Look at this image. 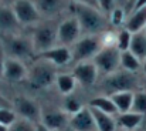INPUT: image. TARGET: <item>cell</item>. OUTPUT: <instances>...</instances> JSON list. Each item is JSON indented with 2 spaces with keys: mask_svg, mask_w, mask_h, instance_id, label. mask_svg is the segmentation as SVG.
<instances>
[{
  "mask_svg": "<svg viewBox=\"0 0 146 131\" xmlns=\"http://www.w3.org/2000/svg\"><path fill=\"white\" fill-rule=\"evenodd\" d=\"M74 10L75 17L81 26V30L88 33L90 36H97L98 33L106 29V19L99 9L75 3Z\"/></svg>",
  "mask_w": 146,
  "mask_h": 131,
  "instance_id": "cell-1",
  "label": "cell"
},
{
  "mask_svg": "<svg viewBox=\"0 0 146 131\" xmlns=\"http://www.w3.org/2000/svg\"><path fill=\"white\" fill-rule=\"evenodd\" d=\"M142 86L141 79L138 77V73L126 71V70H118L109 76L105 77L102 81V88L108 95H112L115 93L121 91H138V88Z\"/></svg>",
  "mask_w": 146,
  "mask_h": 131,
  "instance_id": "cell-2",
  "label": "cell"
},
{
  "mask_svg": "<svg viewBox=\"0 0 146 131\" xmlns=\"http://www.w3.org/2000/svg\"><path fill=\"white\" fill-rule=\"evenodd\" d=\"M92 63L97 66L98 71L104 73L105 76H109L119 70L121 67V51L116 46H108L102 47L98 54L92 58Z\"/></svg>",
  "mask_w": 146,
  "mask_h": 131,
  "instance_id": "cell-3",
  "label": "cell"
},
{
  "mask_svg": "<svg viewBox=\"0 0 146 131\" xmlns=\"http://www.w3.org/2000/svg\"><path fill=\"white\" fill-rule=\"evenodd\" d=\"M102 48L101 39L98 36H87L77 43H74V47L71 48V57L74 63H84L90 58H94L98 54V51Z\"/></svg>",
  "mask_w": 146,
  "mask_h": 131,
  "instance_id": "cell-4",
  "label": "cell"
},
{
  "mask_svg": "<svg viewBox=\"0 0 146 131\" xmlns=\"http://www.w3.org/2000/svg\"><path fill=\"white\" fill-rule=\"evenodd\" d=\"M3 48L9 54V57L16 60H24L29 58L34 53L33 42L24 37L19 36H6L3 39Z\"/></svg>",
  "mask_w": 146,
  "mask_h": 131,
  "instance_id": "cell-5",
  "label": "cell"
},
{
  "mask_svg": "<svg viewBox=\"0 0 146 131\" xmlns=\"http://www.w3.org/2000/svg\"><path fill=\"white\" fill-rule=\"evenodd\" d=\"M57 29L52 24H40L34 29L33 32V47L34 51H37L38 54L43 51H47L50 48L55 47L57 43Z\"/></svg>",
  "mask_w": 146,
  "mask_h": 131,
  "instance_id": "cell-6",
  "label": "cell"
},
{
  "mask_svg": "<svg viewBox=\"0 0 146 131\" xmlns=\"http://www.w3.org/2000/svg\"><path fill=\"white\" fill-rule=\"evenodd\" d=\"M27 76H29V81L34 87L38 88L48 87L50 84L57 79L54 66L51 63H48V61H44V60L37 63V64H34Z\"/></svg>",
  "mask_w": 146,
  "mask_h": 131,
  "instance_id": "cell-7",
  "label": "cell"
},
{
  "mask_svg": "<svg viewBox=\"0 0 146 131\" xmlns=\"http://www.w3.org/2000/svg\"><path fill=\"white\" fill-rule=\"evenodd\" d=\"M81 26L77 20V17H70L65 19L57 29V42L61 46H70L78 42L80 33H81Z\"/></svg>",
  "mask_w": 146,
  "mask_h": 131,
  "instance_id": "cell-8",
  "label": "cell"
},
{
  "mask_svg": "<svg viewBox=\"0 0 146 131\" xmlns=\"http://www.w3.org/2000/svg\"><path fill=\"white\" fill-rule=\"evenodd\" d=\"M13 107L16 108L17 114L21 118L29 120V121L36 123V124L41 121V113L43 111L36 101H33L27 97H17L13 101Z\"/></svg>",
  "mask_w": 146,
  "mask_h": 131,
  "instance_id": "cell-9",
  "label": "cell"
},
{
  "mask_svg": "<svg viewBox=\"0 0 146 131\" xmlns=\"http://www.w3.org/2000/svg\"><path fill=\"white\" fill-rule=\"evenodd\" d=\"M13 11L20 24H33L40 19V11L31 0H14Z\"/></svg>",
  "mask_w": 146,
  "mask_h": 131,
  "instance_id": "cell-10",
  "label": "cell"
},
{
  "mask_svg": "<svg viewBox=\"0 0 146 131\" xmlns=\"http://www.w3.org/2000/svg\"><path fill=\"white\" fill-rule=\"evenodd\" d=\"M74 131H98L95 126V120L92 117L90 107H82L78 113L70 117V124Z\"/></svg>",
  "mask_w": 146,
  "mask_h": 131,
  "instance_id": "cell-11",
  "label": "cell"
},
{
  "mask_svg": "<svg viewBox=\"0 0 146 131\" xmlns=\"http://www.w3.org/2000/svg\"><path fill=\"white\" fill-rule=\"evenodd\" d=\"M98 69L97 66L92 63V61H84V63H78L74 70H72V76L75 77L77 83L88 87V86H92L95 81H97L98 77Z\"/></svg>",
  "mask_w": 146,
  "mask_h": 131,
  "instance_id": "cell-12",
  "label": "cell"
},
{
  "mask_svg": "<svg viewBox=\"0 0 146 131\" xmlns=\"http://www.w3.org/2000/svg\"><path fill=\"white\" fill-rule=\"evenodd\" d=\"M40 123H43L51 131H60L70 124V114H67L64 110H47L41 113Z\"/></svg>",
  "mask_w": 146,
  "mask_h": 131,
  "instance_id": "cell-13",
  "label": "cell"
},
{
  "mask_svg": "<svg viewBox=\"0 0 146 131\" xmlns=\"http://www.w3.org/2000/svg\"><path fill=\"white\" fill-rule=\"evenodd\" d=\"M38 57L44 61H48L52 66H65L70 61H72L71 50L65 46H57L47 51H43L38 54Z\"/></svg>",
  "mask_w": 146,
  "mask_h": 131,
  "instance_id": "cell-14",
  "label": "cell"
},
{
  "mask_svg": "<svg viewBox=\"0 0 146 131\" xmlns=\"http://www.w3.org/2000/svg\"><path fill=\"white\" fill-rule=\"evenodd\" d=\"M27 74H29V71H27L26 66L20 60H16V58H11V57H6L4 73H3L4 79H7L9 81H20L24 77H27Z\"/></svg>",
  "mask_w": 146,
  "mask_h": 131,
  "instance_id": "cell-15",
  "label": "cell"
},
{
  "mask_svg": "<svg viewBox=\"0 0 146 131\" xmlns=\"http://www.w3.org/2000/svg\"><path fill=\"white\" fill-rule=\"evenodd\" d=\"M145 26H146V7L131 11L129 17L125 21V29L129 30L132 34L143 32Z\"/></svg>",
  "mask_w": 146,
  "mask_h": 131,
  "instance_id": "cell-16",
  "label": "cell"
},
{
  "mask_svg": "<svg viewBox=\"0 0 146 131\" xmlns=\"http://www.w3.org/2000/svg\"><path fill=\"white\" fill-rule=\"evenodd\" d=\"M19 20L13 11V9L0 6V30L6 33H11L19 27Z\"/></svg>",
  "mask_w": 146,
  "mask_h": 131,
  "instance_id": "cell-17",
  "label": "cell"
},
{
  "mask_svg": "<svg viewBox=\"0 0 146 131\" xmlns=\"http://www.w3.org/2000/svg\"><path fill=\"white\" fill-rule=\"evenodd\" d=\"M92 117L95 120V126L98 131H115L116 128V120H113V117L111 114H106L104 111H99L94 107H90Z\"/></svg>",
  "mask_w": 146,
  "mask_h": 131,
  "instance_id": "cell-18",
  "label": "cell"
},
{
  "mask_svg": "<svg viewBox=\"0 0 146 131\" xmlns=\"http://www.w3.org/2000/svg\"><path fill=\"white\" fill-rule=\"evenodd\" d=\"M143 117L145 116H142V114H138V113H133V111H128V113L119 114L118 118H116V123L125 130L133 131L136 128H139V126L143 121Z\"/></svg>",
  "mask_w": 146,
  "mask_h": 131,
  "instance_id": "cell-19",
  "label": "cell"
},
{
  "mask_svg": "<svg viewBox=\"0 0 146 131\" xmlns=\"http://www.w3.org/2000/svg\"><path fill=\"white\" fill-rule=\"evenodd\" d=\"M109 97L112 98L113 104L116 105V110L119 114L128 113L132 110V103H133V93L132 91H121V93H115Z\"/></svg>",
  "mask_w": 146,
  "mask_h": 131,
  "instance_id": "cell-20",
  "label": "cell"
},
{
  "mask_svg": "<svg viewBox=\"0 0 146 131\" xmlns=\"http://www.w3.org/2000/svg\"><path fill=\"white\" fill-rule=\"evenodd\" d=\"M40 14H55L61 11L65 6L64 0H31Z\"/></svg>",
  "mask_w": 146,
  "mask_h": 131,
  "instance_id": "cell-21",
  "label": "cell"
},
{
  "mask_svg": "<svg viewBox=\"0 0 146 131\" xmlns=\"http://www.w3.org/2000/svg\"><path fill=\"white\" fill-rule=\"evenodd\" d=\"M129 50L143 63L146 60V34L145 32H139L132 34V42Z\"/></svg>",
  "mask_w": 146,
  "mask_h": 131,
  "instance_id": "cell-22",
  "label": "cell"
},
{
  "mask_svg": "<svg viewBox=\"0 0 146 131\" xmlns=\"http://www.w3.org/2000/svg\"><path fill=\"white\" fill-rule=\"evenodd\" d=\"M121 69L126 71L138 73L139 70H142V61L131 50L121 51Z\"/></svg>",
  "mask_w": 146,
  "mask_h": 131,
  "instance_id": "cell-23",
  "label": "cell"
},
{
  "mask_svg": "<svg viewBox=\"0 0 146 131\" xmlns=\"http://www.w3.org/2000/svg\"><path fill=\"white\" fill-rule=\"evenodd\" d=\"M90 107H94L99 111H104L106 114H118V110H116V105L113 104L112 98L109 95H98L95 98H92L90 101Z\"/></svg>",
  "mask_w": 146,
  "mask_h": 131,
  "instance_id": "cell-24",
  "label": "cell"
},
{
  "mask_svg": "<svg viewBox=\"0 0 146 131\" xmlns=\"http://www.w3.org/2000/svg\"><path fill=\"white\" fill-rule=\"evenodd\" d=\"M55 83H57L58 90L62 94L68 95V94H71L74 91L75 84H77V80H75V77L72 74H60V76H57Z\"/></svg>",
  "mask_w": 146,
  "mask_h": 131,
  "instance_id": "cell-25",
  "label": "cell"
},
{
  "mask_svg": "<svg viewBox=\"0 0 146 131\" xmlns=\"http://www.w3.org/2000/svg\"><path fill=\"white\" fill-rule=\"evenodd\" d=\"M133 113L146 116V91L145 90H138L133 93V103H132V110Z\"/></svg>",
  "mask_w": 146,
  "mask_h": 131,
  "instance_id": "cell-26",
  "label": "cell"
},
{
  "mask_svg": "<svg viewBox=\"0 0 146 131\" xmlns=\"http://www.w3.org/2000/svg\"><path fill=\"white\" fill-rule=\"evenodd\" d=\"M82 107H84V105L81 104V101H80L75 95H72V94L65 95L64 103H62V108H64V111H65L67 114L74 116V114H75V113H78Z\"/></svg>",
  "mask_w": 146,
  "mask_h": 131,
  "instance_id": "cell-27",
  "label": "cell"
},
{
  "mask_svg": "<svg viewBox=\"0 0 146 131\" xmlns=\"http://www.w3.org/2000/svg\"><path fill=\"white\" fill-rule=\"evenodd\" d=\"M131 42H132V33L129 30H126V29H122L118 33V37H116V47H118V50L119 51L129 50Z\"/></svg>",
  "mask_w": 146,
  "mask_h": 131,
  "instance_id": "cell-28",
  "label": "cell"
},
{
  "mask_svg": "<svg viewBox=\"0 0 146 131\" xmlns=\"http://www.w3.org/2000/svg\"><path fill=\"white\" fill-rule=\"evenodd\" d=\"M7 131H36V124L29 121V120H24V118H20V120H16Z\"/></svg>",
  "mask_w": 146,
  "mask_h": 131,
  "instance_id": "cell-29",
  "label": "cell"
},
{
  "mask_svg": "<svg viewBox=\"0 0 146 131\" xmlns=\"http://www.w3.org/2000/svg\"><path fill=\"white\" fill-rule=\"evenodd\" d=\"M16 120H17V117H16V113L13 108H0V124L10 127Z\"/></svg>",
  "mask_w": 146,
  "mask_h": 131,
  "instance_id": "cell-30",
  "label": "cell"
},
{
  "mask_svg": "<svg viewBox=\"0 0 146 131\" xmlns=\"http://www.w3.org/2000/svg\"><path fill=\"white\" fill-rule=\"evenodd\" d=\"M109 19H111V23L113 26H121L125 21V10H123V7H115L111 11Z\"/></svg>",
  "mask_w": 146,
  "mask_h": 131,
  "instance_id": "cell-31",
  "label": "cell"
},
{
  "mask_svg": "<svg viewBox=\"0 0 146 131\" xmlns=\"http://www.w3.org/2000/svg\"><path fill=\"white\" fill-rule=\"evenodd\" d=\"M97 1L99 10L105 14H111V11L116 7V0H97Z\"/></svg>",
  "mask_w": 146,
  "mask_h": 131,
  "instance_id": "cell-32",
  "label": "cell"
},
{
  "mask_svg": "<svg viewBox=\"0 0 146 131\" xmlns=\"http://www.w3.org/2000/svg\"><path fill=\"white\" fill-rule=\"evenodd\" d=\"M0 108H13V101H9L4 95L0 94Z\"/></svg>",
  "mask_w": 146,
  "mask_h": 131,
  "instance_id": "cell-33",
  "label": "cell"
},
{
  "mask_svg": "<svg viewBox=\"0 0 146 131\" xmlns=\"http://www.w3.org/2000/svg\"><path fill=\"white\" fill-rule=\"evenodd\" d=\"M75 3H80V4H85V6H91V7H98V1L97 0H74Z\"/></svg>",
  "mask_w": 146,
  "mask_h": 131,
  "instance_id": "cell-34",
  "label": "cell"
},
{
  "mask_svg": "<svg viewBox=\"0 0 146 131\" xmlns=\"http://www.w3.org/2000/svg\"><path fill=\"white\" fill-rule=\"evenodd\" d=\"M4 61H6V57L3 56V50H0V79L3 77V73H4Z\"/></svg>",
  "mask_w": 146,
  "mask_h": 131,
  "instance_id": "cell-35",
  "label": "cell"
},
{
  "mask_svg": "<svg viewBox=\"0 0 146 131\" xmlns=\"http://www.w3.org/2000/svg\"><path fill=\"white\" fill-rule=\"evenodd\" d=\"M36 131H51V130L47 128L43 123H37V124H36Z\"/></svg>",
  "mask_w": 146,
  "mask_h": 131,
  "instance_id": "cell-36",
  "label": "cell"
},
{
  "mask_svg": "<svg viewBox=\"0 0 146 131\" xmlns=\"http://www.w3.org/2000/svg\"><path fill=\"white\" fill-rule=\"evenodd\" d=\"M116 3L119 4V7H122V6H128L129 0H116Z\"/></svg>",
  "mask_w": 146,
  "mask_h": 131,
  "instance_id": "cell-37",
  "label": "cell"
},
{
  "mask_svg": "<svg viewBox=\"0 0 146 131\" xmlns=\"http://www.w3.org/2000/svg\"><path fill=\"white\" fill-rule=\"evenodd\" d=\"M142 71H143V74L146 76V60L142 63Z\"/></svg>",
  "mask_w": 146,
  "mask_h": 131,
  "instance_id": "cell-38",
  "label": "cell"
},
{
  "mask_svg": "<svg viewBox=\"0 0 146 131\" xmlns=\"http://www.w3.org/2000/svg\"><path fill=\"white\" fill-rule=\"evenodd\" d=\"M7 130H9V127H6V126L0 124V131H7Z\"/></svg>",
  "mask_w": 146,
  "mask_h": 131,
  "instance_id": "cell-39",
  "label": "cell"
},
{
  "mask_svg": "<svg viewBox=\"0 0 146 131\" xmlns=\"http://www.w3.org/2000/svg\"><path fill=\"white\" fill-rule=\"evenodd\" d=\"M142 90L146 91V77H145V80H142Z\"/></svg>",
  "mask_w": 146,
  "mask_h": 131,
  "instance_id": "cell-40",
  "label": "cell"
},
{
  "mask_svg": "<svg viewBox=\"0 0 146 131\" xmlns=\"http://www.w3.org/2000/svg\"><path fill=\"white\" fill-rule=\"evenodd\" d=\"M133 131H145V130H142V128H136V130H133Z\"/></svg>",
  "mask_w": 146,
  "mask_h": 131,
  "instance_id": "cell-41",
  "label": "cell"
},
{
  "mask_svg": "<svg viewBox=\"0 0 146 131\" xmlns=\"http://www.w3.org/2000/svg\"><path fill=\"white\" fill-rule=\"evenodd\" d=\"M143 32H145V34H146V26H145V29H143Z\"/></svg>",
  "mask_w": 146,
  "mask_h": 131,
  "instance_id": "cell-42",
  "label": "cell"
},
{
  "mask_svg": "<svg viewBox=\"0 0 146 131\" xmlns=\"http://www.w3.org/2000/svg\"><path fill=\"white\" fill-rule=\"evenodd\" d=\"M4 1H11V0H4Z\"/></svg>",
  "mask_w": 146,
  "mask_h": 131,
  "instance_id": "cell-43",
  "label": "cell"
}]
</instances>
